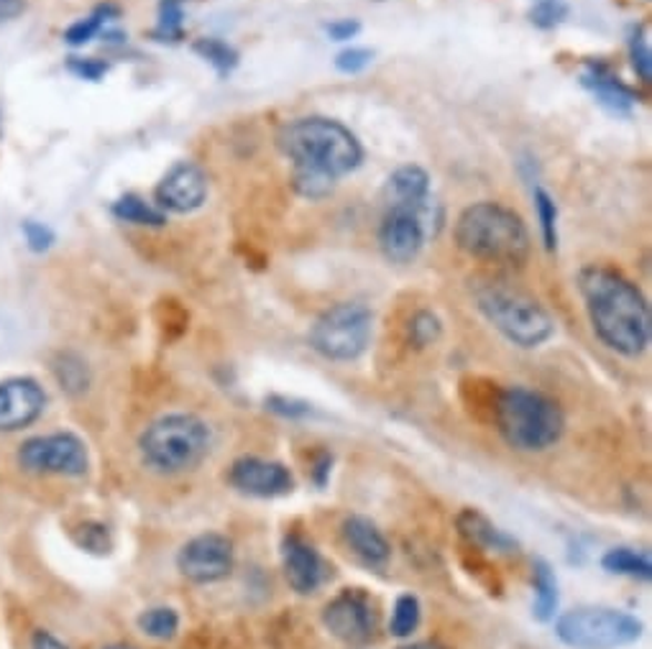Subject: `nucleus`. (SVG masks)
I'll list each match as a JSON object with an SVG mask.
<instances>
[{
	"label": "nucleus",
	"instance_id": "nucleus-1",
	"mask_svg": "<svg viewBox=\"0 0 652 649\" xmlns=\"http://www.w3.org/2000/svg\"><path fill=\"white\" fill-rule=\"evenodd\" d=\"M279 148L295 164L292 185L307 199H323L336 182L356 169L364 159L361 144L343 123L323 115L297 119L279 133Z\"/></svg>",
	"mask_w": 652,
	"mask_h": 649
},
{
	"label": "nucleus",
	"instance_id": "nucleus-2",
	"mask_svg": "<svg viewBox=\"0 0 652 649\" xmlns=\"http://www.w3.org/2000/svg\"><path fill=\"white\" fill-rule=\"evenodd\" d=\"M579 292L597 338L609 351L638 358L652 336L650 305L640 287L612 266H587L579 271Z\"/></svg>",
	"mask_w": 652,
	"mask_h": 649
},
{
	"label": "nucleus",
	"instance_id": "nucleus-3",
	"mask_svg": "<svg viewBox=\"0 0 652 649\" xmlns=\"http://www.w3.org/2000/svg\"><path fill=\"white\" fill-rule=\"evenodd\" d=\"M213 451V430L192 412H170L149 422L139 435V457L146 471L172 478L203 465Z\"/></svg>",
	"mask_w": 652,
	"mask_h": 649
},
{
	"label": "nucleus",
	"instance_id": "nucleus-4",
	"mask_svg": "<svg viewBox=\"0 0 652 649\" xmlns=\"http://www.w3.org/2000/svg\"><path fill=\"white\" fill-rule=\"evenodd\" d=\"M495 424L517 453H546L560 443L566 414L556 399L528 387H507L495 399Z\"/></svg>",
	"mask_w": 652,
	"mask_h": 649
},
{
	"label": "nucleus",
	"instance_id": "nucleus-5",
	"mask_svg": "<svg viewBox=\"0 0 652 649\" xmlns=\"http://www.w3.org/2000/svg\"><path fill=\"white\" fill-rule=\"evenodd\" d=\"M471 295L476 310L517 348L532 351L556 336V322L546 307L512 281L501 277L476 279Z\"/></svg>",
	"mask_w": 652,
	"mask_h": 649
},
{
	"label": "nucleus",
	"instance_id": "nucleus-6",
	"mask_svg": "<svg viewBox=\"0 0 652 649\" xmlns=\"http://www.w3.org/2000/svg\"><path fill=\"white\" fill-rule=\"evenodd\" d=\"M456 244L471 259L495 266H522L530 256V233L520 215L499 203L466 207L456 223Z\"/></svg>",
	"mask_w": 652,
	"mask_h": 649
},
{
	"label": "nucleus",
	"instance_id": "nucleus-7",
	"mask_svg": "<svg viewBox=\"0 0 652 649\" xmlns=\"http://www.w3.org/2000/svg\"><path fill=\"white\" fill-rule=\"evenodd\" d=\"M556 637L571 649H622L642 637V621L612 606H579L556 619Z\"/></svg>",
	"mask_w": 652,
	"mask_h": 649
},
{
	"label": "nucleus",
	"instance_id": "nucleus-8",
	"mask_svg": "<svg viewBox=\"0 0 652 649\" xmlns=\"http://www.w3.org/2000/svg\"><path fill=\"white\" fill-rule=\"evenodd\" d=\"M374 336V312L364 302H340L325 310L310 328V348L336 363L356 361Z\"/></svg>",
	"mask_w": 652,
	"mask_h": 649
},
{
	"label": "nucleus",
	"instance_id": "nucleus-9",
	"mask_svg": "<svg viewBox=\"0 0 652 649\" xmlns=\"http://www.w3.org/2000/svg\"><path fill=\"white\" fill-rule=\"evenodd\" d=\"M16 463L31 476L82 478L90 471V451L85 440L74 432H47L23 440L16 451Z\"/></svg>",
	"mask_w": 652,
	"mask_h": 649
},
{
	"label": "nucleus",
	"instance_id": "nucleus-10",
	"mask_svg": "<svg viewBox=\"0 0 652 649\" xmlns=\"http://www.w3.org/2000/svg\"><path fill=\"white\" fill-rule=\"evenodd\" d=\"M233 565H236V550H233L231 539L221 532L195 535L177 553L180 576L197 586L221 584L233 573Z\"/></svg>",
	"mask_w": 652,
	"mask_h": 649
},
{
	"label": "nucleus",
	"instance_id": "nucleus-11",
	"mask_svg": "<svg viewBox=\"0 0 652 649\" xmlns=\"http://www.w3.org/2000/svg\"><path fill=\"white\" fill-rule=\"evenodd\" d=\"M323 627L346 647H366L376 631V609L361 588H346L323 609Z\"/></svg>",
	"mask_w": 652,
	"mask_h": 649
},
{
	"label": "nucleus",
	"instance_id": "nucleus-12",
	"mask_svg": "<svg viewBox=\"0 0 652 649\" xmlns=\"http://www.w3.org/2000/svg\"><path fill=\"white\" fill-rule=\"evenodd\" d=\"M228 484L244 496L279 498L295 491V476H292V471L279 461L244 455L231 463Z\"/></svg>",
	"mask_w": 652,
	"mask_h": 649
},
{
	"label": "nucleus",
	"instance_id": "nucleus-13",
	"mask_svg": "<svg viewBox=\"0 0 652 649\" xmlns=\"http://www.w3.org/2000/svg\"><path fill=\"white\" fill-rule=\"evenodd\" d=\"M47 391L31 377L0 381V435H13L39 422L47 410Z\"/></svg>",
	"mask_w": 652,
	"mask_h": 649
},
{
	"label": "nucleus",
	"instance_id": "nucleus-14",
	"mask_svg": "<svg viewBox=\"0 0 652 649\" xmlns=\"http://www.w3.org/2000/svg\"><path fill=\"white\" fill-rule=\"evenodd\" d=\"M428 228H425V213L412 210H384L379 228V246L384 259L391 264H412L422 251Z\"/></svg>",
	"mask_w": 652,
	"mask_h": 649
},
{
	"label": "nucleus",
	"instance_id": "nucleus-15",
	"mask_svg": "<svg viewBox=\"0 0 652 649\" xmlns=\"http://www.w3.org/2000/svg\"><path fill=\"white\" fill-rule=\"evenodd\" d=\"M282 570L297 596H310L328 580V565L320 553L299 535H287L282 539Z\"/></svg>",
	"mask_w": 652,
	"mask_h": 649
},
{
	"label": "nucleus",
	"instance_id": "nucleus-16",
	"mask_svg": "<svg viewBox=\"0 0 652 649\" xmlns=\"http://www.w3.org/2000/svg\"><path fill=\"white\" fill-rule=\"evenodd\" d=\"M207 177L197 164L180 162L174 164L156 187V203L170 213H192L205 203Z\"/></svg>",
	"mask_w": 652,
	"mask_h": 649
},
{
	"label": "nucleus",
	"instance_id": "nucleus-17",
	"mask_svg": "<svg viewBox=\"0 0 652 649\" xmlns=\"http://www.w3.org/2000/svg\"><path fill=\"white\" fill-rule=\"evenodd\" d=\"M430 195V177L420 166L407 164L391 172V177L384 185V210H428Z\"/></svg>",
	"mask_w": 652,
	"mask_h": 649
},
{
	"label": "nucleus",
	"instance_id": "nucleus-18",
	"mask_svg": "<svg viewBox=\"0 0 652 649\" xmlns=\"http://www.w3.org/2000/svg\"><path fill=\"white\" fill-rule=\"evenodd\" d=\"M340 535H343V543L354 550V555L361 557L364 563H369V565H387L389 563V557H391L389 539L369 517H361V514H350V517L343 519Z\"/></svg>",
	"mask_w": 652,
	"mask_h": 649
},
{
	"label": "nucleus",
	"instance_id": "nucleus-19",
	"mask_svg": "<svg viewBox=\"0 0 652 649\" xmlns=\"http://www.w3.org/2000/svg\"><path fill=\"white\" fill-rule=\"evenodd\" d=\"M456 527L461 532L466 543L471 547H479V550L495 555H515L520 550L517 539L512 535H507L505 529H499L497 524L479 509H463L456 517Z\"/></svg>",
	"mask_w": 652,
	"mask_h": 649
},
{
	"label": "nucleus",
	"instance_id": "nucleus-20",
	"mask_svg": "<svg viewBox=\"0 0 652 649\" xmlns=\"http://www.w3.org/2000/svg\"><path fill=\"white\" fill-rule=\"evenodd\" d=\"M583 87L591 90V95L599 100L601 107H607L614 115H630L638 95L632 93L609 66L599 62H589L581 74Z\"/></svg>",
	"mask_w": 652,
	"mask_h": 649
},
{
	"label": "nucleus",
	"instance_id": "nucleus-21",
	"mask_svg": "<svg viewBox=\"0 0 652 649\" xmlns=\"http://www.w3.org/2000/svg\"><path fill=\"white\" fill-rule=\"evenodd\" d=\"M532 586H534V604H532V614L534 619L548 624L556 619L558 611V578L553 568H550L548 560H538L532 563Z\"/></svg>",
	"mask_w": 652,
	"mask_h": 649
},
{
	"label": "nucleus",
	"instance_id": "nucleus-22",
	"mask_svg": "<svg viewBox=\"0 0 652 649\" xmlns=\"http://www.w3.org/2000/svg\"><path fill=\"white\" fill-rule=\"evenodd\" d=\"M601 568L612 576L634 578V580H650L652 578V563L645 553L632 550V547H612L601 557Z\"/></svg>",
	"mask_w": 652,
	"mask_h": 649
},
{
	"label": "nucleus",
	"instance_id": "nucleus-23",
	"mask_svg": "<svg viewBox=\"0 0 652 649\" xmlns=\"http://www.w3.org/2000/svg\"><path fill=\"white\" fill-rule=\"evenodd\" d=\"M139 631L156 642H170L180 631V614L172 606H152V609L139 614Z\"/></svg>",
	"mask_w": 652,
	"mask_h": 649
},
{
	"label": "nucleus",
	"instance_id": "nucleus-24",
	"mask_svg": "<svg viewBox=\"0 0 652 649\" xmlns=\"http://www.w3.org/2000/svg\"><path fill=\"white\" fill-rule=\"evenodd\" d=\"M54 377L57 384H60L62 391H67L70 396L85 394L90 389V381H93L88 363L74 353H60V358L54 361Z\"/></svg>",
	"mask_w": 652,
	"mask_h": 649
},
{
	"label": "nucleus",
	"instance_id": "nucleus-25",
	"mask_svg": "<svg viewBox=\"0 0 652 649\" xmlns=\"http://www.w3.org/2000/svg\"><path fill=\"white\" fill-rule=\"evenodd\" d=\"M113 215L123 223H133V226H164V213L144 203V199L136 195H123L119 203L113 205Z\"/></svg>",
	"mask_w": 652,
	"mask_h": 649
},
{
	"label": "nucleus",
	"instance_id": "nucleus-26",
	"mask_svg": "<svg viewBox=\"0 0 652 649\" xmlns=\"http://www.w3.org/2000/svg\"><path fill=\"white\" fill-rule=\"evenodd\" d=\"M420 601L412 594H403L395 601V611H391V621H389V631L391 637L397 639H407L412 637V631L420 627Z\"/></svg>",
	"mask_w": 652,
	"mask_h": 649
},
{
	"label": "nucleus",
	"instance_id": "nucleus-27",
	"mask_svg": "<svg viewBox=\"0 0 652 649\" xmlns=\"http://www.w3.org/2000/svg\"><path fill=\"white\" fill-rule=\"evenodd\" d=\"M195 52L203 56L207 64H213L215 72L221 74V78H225V74H231L238 64L236 49H233L231 44H225V41H221V39H207V37L197 39L195 41Z\"/></svg>",
	"mask_w": 652,
	"mask_h": 649
},
{
	"label": "nucleus",
	"instance_id": "nucleus-28",
	"mask_svg": "<svg viewBox=\"0 0 652 649\" xmlns=\"http://www.w3.org/2000/svg\"><path fill=\"white\" fill-rule=\"evenodd\" d=\"M115 13H119V11H115L113 6H100V8H95V13H90L88 19L72 23V27L67 29V33H64L67 44L82 47V44H88V41H93L95 33H100V29L105 27V21L111 19V16H115Z\"/></svg>",
	"mask_w": 652,
	"mask_h": 649
},
{
	"label": "nucleus",
	"instance_id": "nucleus-29",
	"mask_svg": "<svg viewBox=\"0 0 652 649\" xmlns=\"http://www.w3.org/2000/svg\"><path fill=\"white\" fill-rule=\"evenodd\" d=\"M442 336V322L435 312H417L412 320H409L407 324V340L409 346L415 348H428L432 343H438Z\"/></svg>",
	"mask_w": 652,
	"mask_h": 649
},
{
	"label": "nucleus",
	"instance_id": "nucleus-30",
	"mask_svg": "<svg viewBox=\"0 0 652 649\" xmlns=\"http://www.w3.org/2000/svg\"><path fill=\"white\" fill-rule=\"evenodd\" d=\"M534 207H538L542 244H546L548 251H556L558 248V205H556V199L550 197L546 189L538 187L534 189Z\"/></svg>",
	"mask_w": 652,
	"mask_h": 649
},
{
	"label": "nucleus",
	"instance_id": "nucleus-31",
	"mask_svg": "<svg viewBox=\"0 0 652 649\" xmlns=\"http://www.w3.org/2000/svg\"><path fill=\"white\" fill-rule=\"evenodd\" d=\"M74 543H78L82 550L95 553V555L111 553V547H113L111 532H108L105 524H100V522H82L80 527L74 529Z\"/></svg>",
	"mask_w": 652,
	"mask_h": 649
},
{
	"label": "nucleus",
	"instance_id": "nucleus-32",
	"mask_svg": "<svg viewBox=\"0 0 652 649\" xmlns=\"http://www.w3.org/2000/svg\"><path fill=\"white\" fill-rule=\"evenodd\" d=\"M154 37L159 41L182 39V0H162L159 6V23Z\"/></svg>",
	"mask_w": 652,
	"mask_h": 649
},
{
	"label": "nucleus",
	"instance_id": "nucleus-33",
	"mask_svg": "<svg viewBox=\"0 0 652 649\" xmlns=\"http://www.w3.org/2000/svg\"><path fill=\"white\" fill-rule=\"evenodd\" d=\"M630 56L632 66L642 82H652V52L648 41V29L634 27L630 33Z\"/></svg>",
	"mask_w": 652,
	"mask_h": 649
},
{
	"label": "nucleus",
	"instance_id": "nucleus-34",
	"mask_svg": "<svg viewBox=\"0 0 652 649\" xmlns=\"http://www.w3.org/2000/svg\"><path fill=\"white\" fill-rule=\"evenodd\" d=\"M568 16V6L563 0H538V6L530 11V21L538 29H556L558 23H563Z\"/></svg>",
	"mask_w": 652,
	"mask_h": 649
},
{
	"label": "nucleus",
	"instance_id": "nucleus-35",
	"mask_svg": "<svg viewBox=\"0 0 652 649\" xmlns=\"http://www.w3.org/2000/svg\"><path fill=\"white\" fill-rule=\"evenodd\" d=\"M23 238H27L31 251H37V254L49 251V248H52V244H54L52 228H47L44 223H37V220L23 223Z\"/></svg>",
	"mask_w": 652,
	"mask_h": 649
},
{
	"label": "nucleus",
	"instance_id": "nucleus-36",
	"mask_svg": "<svg viewBox=\"0 0 652 649\" xmlns=\"http://www.w3.org/2000/svg\"><path fill=\"white\" fill-rule=\"evenodd\" d=\"M371 62H374V52H369V49H358V47L356 49H346V52H340L336 56V66L346 74L364 72Z\"/></svg>",
	"mask_w": 652,
	"mask_h": 649
},
{
	"label": "nucleus",
	"instance_id": "nucleus-37",
	"mask_svg": "<svg viewBox=\"0 0 652 649\" xmlns=\"http://www.w3.org/2000/svg\"><path fill=\"white\" fill-rule=\"evenodd\" d=\"M266 406H269L272 412H277V414H282V418H289V420L307 418V414L313 412L305 402H295V399H284V396L266 399Z\"/></svg>",
	"mask_w": 652,
	"mask_h": 649
},
{
	"label": "nucleus",
	"instance_id": "nucleus-38",
	"mask_svg": "<svg viewBox=\"0 0 652 649\" xmlns=\"http://www.w3.org/2000/svg\"><path fill=\"white\" fill-rule=\"evenodd\" d=\"M67 66H70L72 74H78V78L82 80H100L103 74L108 72V64L100 62V60H82V56H72L70 62H67Z\"/></svg>",
	"mask_w": 652,
	"mask_h": 649
},
{
	"label": "nucleus",
	"instance_id": "nucleus-39",
	"mask_svg": "<svg viewBox=\"0 0 652 649\" xmlns=\"http://www.w3.org/2000/svg\"><path fill=\"white\" fill-rule=\"evenodd\" d=\"M328 37L333 39V41H348V39H354L358 31H361V23L358 21H350V19H343V21H333V23H328Z\"/></svg>",
	"mask_w": 652,
	"mask_h": 649
},
{
	"label": "nucleus",
	"instance_id": "nucleus-40",
	"mask_svg": "<svg viewBox=\"0 0 652 649\" xmlns=\"http://www.w3.org/2000/svg\"><path fill=\"white\" fill-rule=\"evenodd\" d=\"M29 649H70L60 637H54L52 631L47 629H37L29 639Z\"/></svg>",
	"mask_w": 652,
	"mask_h": 649
},
{
	"label": "nucleus",
	"instance_id": "nucleus-41",
	"mask_svg": "<svg viewBox=\"0 0 652 649\" xmlns=\"http://www.w3.org/2000/svg\"><path fill=\"white\" fill-rule=\"evenodd\" d=\"M27 11V0H0V23L16 21Z\"/></svg>",
	"mask_w": 652,
	"mask_h": 649
},
{
	"label": "nucleus",
	"instance_id": "nucleus-42",
	"mask_svg": "<svg viewBox=\"0 0 652 649\" xmlns=\"http://www.w3.org/2000/svg\"><path fill=\"white\" fill-rule=\"evenodd\" d=\"M330 465H333V455L320 453L315 461V481L317 486H325V481L330 476Z\"/></svg>",
	"mask_w": 652,
	"mask_h": 649
},
{
	"label": "nucleus",
	"instance_id": "nucleus-43",
	"mask_svg": "<svg viewBox=\"0 0 652 649\" xmlns=\"http://www.w3.org/2000/svg\"><path fill=\"white\" fill-rule=\"evenodd\" d=\"M399 649H446V647H440L438 642H412V645H405Z\"/></svg>",
	"mask_w": 652,
	"mask_h": 649
},
{
	"label": "nucleus",
	"instance_id": "nucleus-44",
	"mask_svg": "<svg viewBox=\"0 0 652 649\" xmlns=\"http://www.w3.org/2000/svg\"><path fill=\"white\" fill-rule=\"evenodd\" d=\"M103 649H139V647L125 645V642H115V645H108V647H103Z\"/></svg>",
	"mask_w": 652,
	"mask_h": 649
}]
</instances>
